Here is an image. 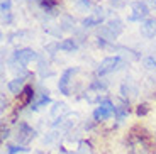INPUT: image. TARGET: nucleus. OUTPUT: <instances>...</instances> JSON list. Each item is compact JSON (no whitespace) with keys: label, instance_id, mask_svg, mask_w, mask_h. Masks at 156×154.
I'll return each instance as SVG.
<instances>
[{"label":"nucleus","instance_id":"f03ea898","mask_svg":"<svg viewBox=\"0 0 156 154\" xmlns=\"http://www.w3.org/2000/svg\"><path fill=\"white\" fill-rule=\"evenodd\" d=\"M112 114H115V105L110 100H104V102L98 103L97 108H95L94 117H95V120H105V119H109Z\"/></svg>","mask_w":156,"mask_h":154},{"label":"nucleus","instance_id":"39448f33","mask_svg":"<svg viewBox=\"0 0 156 154\" xmlns=\"http://www.w3.org/2000/svg\"><path fill=\"white\" fill-rule=\"evenodd\" d=\"M36 58H37V53H36L34 49H31V47L19 49V51H16V54H14V59H16L17 63H20L22 66L29 65V63L34 61Z\"/></svg>","mask_w":156,"mask_h":154},{"label":"nucleus","instance_id":"20e7f679","mask_svg":"<svg viewBox=\"0 0 156 154\" xmlns=\"http://www.w3.org/2000/svg\"><path fill=\"white\" fill-rule=\"evenodd\" d=\"M148 14H149V9H148V4H146V2H134L133 7H131V14H129L127 19L133 20V22H136V20L144 19Z\"/></svg>","mask_w":156,"mask_h":154},{"label":"nucleus","instance_id":"6ab92c4d","mask_svg":"<svg viewBox=\"0 0 156 154\" xmlns=\"http://www.w3.org/2000/svg\"><path fill=\"white\" fill-rule=\"evenodd\" d=\"M92 2H97V0H83V4H87V5H90Z\"/></svg>","mask_w":156,"mask_h":154},{"label":"nucleus","instance_id":"aec40b11","mask_svg":"<svg viewBox=\"0 0 156 154\" xmlns=\"http://www.w3.org/2000/svg\"><path fill=\"white\" fill-rule=\"evenodd\" d=\"M151 5H153V7L156 9V0H151Z\"/></svg>","mask_w":156,"mask_h":154},{"label":"nucleus","instance_id":"ddd939ff","mask_svg":"<svg viewBox=\"0 0 156 154\" xmlns=\"http://www.w3.org/2000/svg\"><path fill=\"white\" fill-rule=\"evenodd\" d=\"M46 103H49V96H48V95H43L37 102H34V103H32L31 108H32V110H37V108H41L43 105H46Z\"/></svg>","mask_w":156,"mask_h":154},{"label":"nucleus","instance_id":"423d86ee","mask_svg":"<svg viewBox=\"0 0 156 154\" xmlns=\"http://www.w3.org/2000/svg\"><path fill=\"white\" fill-rule=\"evenodd\" d=\"M76 71H78L76 68H70V69H66V71H63L61 78H59V81H58V88L63 95H71V90H70V81L71 80L70 78L73 76Z\"/></svg>","mask_w":156,"mask_h":154},{"label":"nucleus","instance_id":"7ed1b4c3","mask_svg":"<svg viewBox=\"0 0 156 154\" xmlns=\"http://www.w3.org/2000/svg\"><path fill=\"white\" fill-rule=\"evenodd\" d=\"M122 32V22L119 19H112L102 27V36L107 39H115Z\"/></svg>","mask_w":156,"mask_h":154},{"label":"nucleus","instance_id":"9d476101","mask_svg":"<svg viewBox=\"0 0 156 154\" xmlns=\"http://www.w3.org/2000/svg\"><path fill=\"white\" fill-rule=\"evenodd\" d=\"M7 88H9V92H12V93H19V95H20V92H22V90L26 88V86H24V80H22V78H14V80L9 81Z\"/></svg>","mask_w":156,"mask_h":154},{"label":"nucleus","instance_id":"dca6fc26","mask_svg":"<svg viewBox=\"0 0 156 154\" xmlns=\"http://www.w3.org/2000/svg\"><path fill=\"white\" fill-rule=\"evenodd\" d=\"M144 65H146V68H149V69H156V61L153 58H146Z\"/></svg>","mask_w":156,"mask_h":154},{"label":"nucleus","instance_id":"1a4fd4ad","mask_svg":"<svg viewBox=\"0 0 156 154\" xmlns=\"http://www.w3.org/2000/svg\"><path fill=\"white\" fill-rule=\"evenodd\" d=\"M141 34L144 37H154L156 36V19H146L141 24Z\"/></svg>","mask_w":156,"mask_h":154},{"label":"nucleus","instance_id":"a211bd4d","mask_svg":"<svg viewBox=\"0 0 156 154\" xmlns=\"http://www.w3.org/2000/svg\"><path fill=\"white\" fill-rule=\"evenodd\" d=\"M7 137H9V129H2V141H5Z\"/></svg>","mask_w":156,"mask_h":154},{"label":"nucleus","instance_id":"6e6552de","mask_svg":"<svg viewBox=\"0 0 156 154\" xmlns=\"http://www.w3.org/2000/svg\"><path fill=\"white\" fill-rule=\"evenodd\" d=\"M32 137H34V131L29 127L27 124L20 122V124H19V127H17V142L27 144Z\"/></svg>","mask_w":156,"mask_h":154},{"label":"nucleus","instance_id":"9b49d317","mask_svg":"<svg viewBox=\"0 0 156 154\" xmlns=\"http://www.w3.org/2000/svg\"><path fill=\"white\" fill-rule=\"evenodd\" d=\"M56 49H61V51H73V49H76V43H75V39H63L61 43L56 44Z\"/></svg>","mask_w":156,"mask_h":154},{"label":"nucleus","instance_id":"f3484780","mask_svg":"<svg viewBox=\"0 0 156 154\" xmlns=\"http://www.w3.org/2000/svg\"><path fill=\"white\" fill-rule=\"evenodd\" d=\"M146 112H148V105H141V107L137 108V114H139V115H144Z\"/></svg>","mask_w":156,"mask_h":154},{"label":"nucleus","instance_id":"f8f14e48","mask_svg":"<svg viewBox=\"0 0 156 154\" xmlns=\"http://www.w3.org/2000/svg\"><path fill=\"white\" fill-rule=\"evenodd\" d=\"M32 96H34V92H32V86H26V88L20 92V103L26 105L32 100Z\"/></svg>","mask_w":156,"mask_h":154},{"label":"nucleus","instance_id":"f257e3e1","mask_svg":"<svg viewBox=\"0 0 156 154\" xmlns=\"http://www.w3.org/2000/svg\"><path fill=\"white\" fill-rule=\"evenodd\" d=\"M121 65H122L121 56H109V58H104L100 61V65H98V68H97V73L100 75V76L109 75V73H112V71H115Z\"/></svg>","mask_w":156,"mask_h":154},{"label":"nucleus","instance_id":"2eb2a0df","mask_svg":"<svg viewBox=\"0 0 156 154\" xmlns=\"http://www.w3.org/2000/svg\"><path fill=\"white\" fill-rule=\"evenodd\" d=\"M0 9H2L4 14H9V12H10V0H4L2 5H0Z\"/></svg>","mask_w":156,"mask_h":154},{"label":"nucleus","instance_id":"0eeeda50","mask_svg":"<svg viewBox=\"0 0 156 154\" xmlns=\"http://www.w3.org/2000/svg\"><path fill=\"white\" fill-rule=\"evenodd\" d=\"M104 19H105V12H104V9H95L92 14H90L88 17H85L83 19V26L85 27H92V26H100L102 22H104Z\"/></svg>","mask_w":156,"mask_h":154},{"label":"nucleus","instance_id":"4468645a","mask_svg":"<svg viewBox=\"0 0 156 154\" xmlns=\"http://www.w3.org/2000/svg\"><path fill=\"white\" fill-rule=\"evenodd\" d=\"M9 154H16V152H26L27 147H20V146H9Z\"/></svg>","mask_w":156,"mask_h":154}]
</instances>
